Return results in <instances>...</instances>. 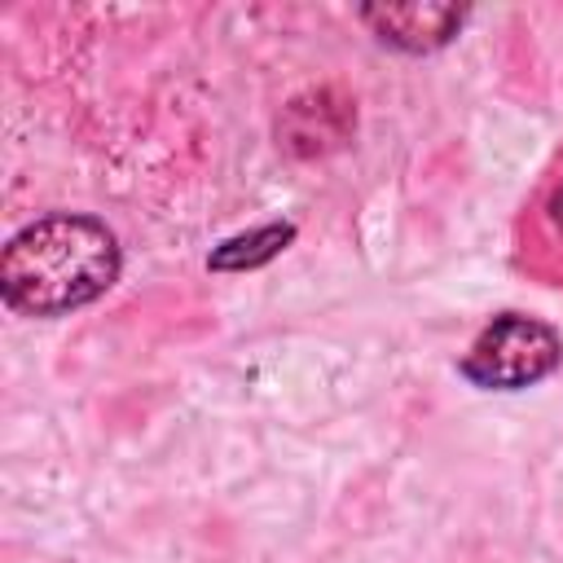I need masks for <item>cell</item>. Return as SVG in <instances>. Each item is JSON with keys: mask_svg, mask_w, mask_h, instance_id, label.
Wrapping results in <instances>:
<instances>
[{"mask_svg": "<svg viewBox=\"0 0 563 563\" xmlns=\"http://www.w3.org/2000/svg\"><path fill=\"white\" fill-rule=\"evenodd\" d=\"M515 255L519 268L532 273L541 286L563 290V150L537 180V189L523 202L519 229H515Z\"/></svg>", "mask_w": 563, "mask_h": 563, "instance_id": "cell-4", "label": "cell"}, {"mask_svg": "<svg viewBox=\"0 0 563 563\" xmlns=\"http://www.w3.org/2000/svg\"><path fill=\"white\" fill-rule=\"evenodd\" d=\"M295 220H268V224H255L246 233H233L224 238L211 255H207V268L211 273H251L268 260H277L290 242H295Z\"/></svg>", "mask_w": 563, "mask_h": 563, "instance_id": "cell-6", "label": "cell"}, {"mask_svg": "<svg viewBox=\"0 0 563 563\" xmlns=\"http://www.w3.org/2000/svg\"><path fill=\"white\" fill-rule=\"evenodd\" d=\"M356 18L374 31L378 44L422 57V53H435V48L453 44L457 31L466 26L471 9H462V4H422L418 0V4H361Z\"/></svg>", "mask_w": 563, "mask_h": 563, "instance_id": "cell-5", "label": "cell"}, {"mask_svg": "<svg viewBox=\"0 0 563 563\" xmlns=\"http://www.w3.org/2000/svg\"><path fill=\"white\" fill-rule=\"evenodd\" d=\"M123 273L119 238L84 211L22 224L0 251V299L22 317H66L97 303Z\"/></svg>", "mask_w": 563, "mask_h": 563, "instance_id": "cell-1", "label": "cell"}, {"mask_svg": "<svg viewBox=\"0 0 563 563\" xmlns=\"http://www.w3.org/2000/svg\"><path fill=\"white\" fill-rule=\"evenodd\" d=\"M352 132H356V101L334 84L290 97L277 114V145L290 158H325L343 150Z\"/></svg>", "mask_w": 563, "mask_h": 563, "instance_id": "cell-3", "label": "cell"}, {"mask_svg": "<svg viewBox=\"0 0 563 563\" xmlns=\"http://www.w3.org/2000/svg\"><path fill=\"white\" fill-rule=\"evenodd\" d=\"M563 365V334L528 312H497L462 352L457 374L479 391H523Z\"/></svg>", "mask_w": 563, "mask_h": 563, "instance_id": "cell-2", "label": "cell"}]
</instances>
